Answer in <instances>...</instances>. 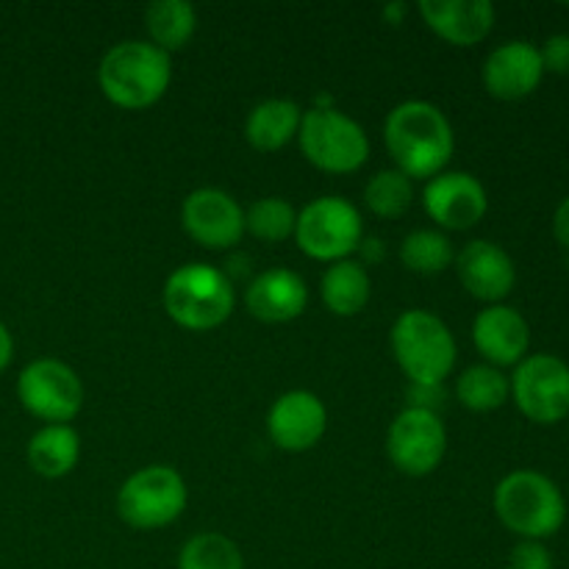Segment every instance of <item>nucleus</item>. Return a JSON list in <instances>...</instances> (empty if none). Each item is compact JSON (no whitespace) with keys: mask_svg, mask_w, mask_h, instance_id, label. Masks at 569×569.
I'll return each instance as SVG.
<instances>
[{"mask_svg":"<svg viewBox=\"0 0 569 569\" xmlns=\"http://www.w3.org/2000/svg\"><path fill=\"white\" fill-rule=\"evenodd\" d=\"M387 150L403 176L437 178L456 148L453 128L442 109L426 100H406L387 117Z\"/></svg>","mask_w":569,"mask_h":569,"instance_id":"obj_1","label":"nucleus"},{"mask_svg":"<svg viewBox=\"0 0 569 569\" xmlns=\"http://www.w3.org/2000/svg\"><path fill=\"white\" fill-rule=\"evenodd\" d=\"M170 53L142 39L114 44L98 70V83L106 98L128 111H142L159 103L170 89Z\"/></svg>","mask_w":569,"mask_h":569,"instance_id":"obj_2","label":"nucleus"},{"mask_svg":"<svg viewBox=\"0 0 569 569\" xmlns=\"http://www.w3.org/2000/svg\"><path fill=\"white\" fill-rule=\"evenodd\" d=\"M495 511L509 531L522 539H548L565 526L567 503L561 489L548 476L533 470H517L495 489Z\"/></svg>","mask_w":569,"mask_h":569,"instance_id":"obj_3","label":"nucleus"},{"mask_svg":"<svg viewBox=\"0 0 569 569\" xmlns=\"http://www.w3.org/2000/svg\"><path fill=\"white\" fill-rule=\"evenodd\" d=\"M233 283L211 264H183L167 278L164 309L187 331H211L233 311Z\"/></svg>","mask_w":569,"mask_h":569,"instance_id":"obj_4","label":"nucleus"},{"mask_svg":"<svg viewBox=\"0 0 569 569\" xmlns=\"http://www.w3.org/2000/svg\"><path fill=\"white\" fill-rule=\"evenodd\" d=\"M392 353L411 383H442L456 365V339L437 315L411 309L395 322Z\"/></svg>","mask_w":569,"mask_h":569,"instance_id":"obj_5","label":"nucleus"},{"mask_svg":"<svg viewBox=\"0 0 569 569\" xmlns=\"http://www.w3.org/2000/svg\"><path fill=\"white\" fill-rule=\"evenodd\" d=\"M298 139L306 159L317 170L333 172V176L356 172L359 167H365L367 156H370V139H367L365 128L331 106H315L311 111H306Z\"/></svg>","mask_w":569,"mask_h":569,"instance_id":"obj_6","label":"nucleus"},{"mask_svg":"<svg viewBox=\"0 0 569 569\" xmlns=\"http://www.w3.org/2000/svg\"><path fill=\"white\" fill-rule=\"evenodd\" d=\"M187 509V483L172 467L156 465L133 472L117 495V511L139 531L176 522Z\"/></svg>","mask_w":569,"mask_h":569,"instance_id":"obj_7","label":"nucleus"},{"mask_svg":"<svg viewBox=\"0 0 569 569\" xmlns=\"http://www.w3.org/2000/svg\"><path fill=\"white\" fill-rule=\"evenodd\" d=\"M295 239L311 259L345 261L361 244L359 209L337 194L311 200L295 222Z\"/></svg>","mask_w":569,"mask_h":569,"instance_id":"obj_8","label":"nucleus"},{"mask_svg":"<svg viewBox=\"0 0 569 569\" xmlns=\"http://www.w3.org/2000/svg\"><path fill=\"white\" fill-rule=\"evenodd\" d=\"M17 398L37 420L67 426L83 406V383L59 359H37L17 378Z\"/></svg>","mask_w":569,"mask_h":569,"instance_id":"obj_9","label":"nucleus"},{"mask_svg":"<svg viewBox=\"0 0 569 569\" xmlns=\"http://www.w3.org/2000/svg\"><path fill=\"white\" fill-rule=\"evenodd\" d=\"M511 395L522 415L539 426H553L569 415V367L559 356H528L517 365Z\"/></svg>","mask_w":569,"mask_h":569,"instance_id":"obj_10","label":"nucleus"},{"mask_svg":"<svg viewBox=\"0 0 569 569\" xmlns=\"http://www.w3.org/2000/svg\"><path fill=\"white\" fill-rule=\"evenodd\" d=\"M448 450V433H445L439 415L422 409H406L395 417L387 433V453L392 465L406 476H428L437 470Z\"/></svg>","mask_w":569,"mask_h":569,"instance_id":"obj_11","label":"nucleus"},{"mask_svg":"<svg viewBox=\"0 0 569 569\" xmlns=\"http://www.w3.org/2000/svg\"><path fill=\"white\" fill-rule=\"evenodd\" d=\"M183 228L206 250H228L244 237V211L222 189H198L183 200Z\"/></svg>","mask_w":569,"mask_h":569,"instance_id":"obj_12","label":"nucleus"},{"mask_svg":"<svg viewBox=\"0 0 569 569\" xmlns=\"http://www.w3.org/2000/svg\"><path fill=\"white\" fill-rule=\"evenodd\" d=\"M426 211L450 231H467L487 214V189L470 172H439L426 187Z\"/></svg>","mask_w":569,"mask_h":569,"instance_id":"obj_13","label":"nucleus"},{"mask_svg":"<svg viewBox=\"0 0 569 569\" xmlns=\"http://www.w3.org/2000/svg\"><path fill=\"white\" fill-rule=\"evenodd\" d=\"M328 428V411L317 395L295 389L281 395L272 403L267 417V431L270 439L287 453H303L311 450L322 439Z\"/></svg>","mask_w":569,"mask_h":569,"instance_id":"obj_14","label":"nucleus"},{"mask_svg":"<svg viewBox=\"0 0 569 569\" xmlns=\"http://www.w3.org/2000/svg\"><path fill=\"white\" fill-rule=\"evenodd\" d=\"M545 76L542 56L531 42H506L489 53L483 64V83L500 100L528 98Z\"/></svg>","mask_w":569,"mask_h":569,"instance_id":"obj_15","label":"nucleus"},{"mask_svg":"<svg viewBox=\"0 0 569 569\" xmlns=\"http://www.w3.org/2000/svg\"><path fill=\"white\" fill-rule=\"evenodd\" d=\"M456 270H459V281L465 283V289L472 298L487 300V303L495 306L515 289L517 281L511 256L500 244L483 242V239L470 242L461 250Z\"/></svg>","mask_w":569,"mask_h":569,"instance_id":"obj_16","label":"nucleus"},{"mask_svg":"<svg viewBox=\"0 0 569 569\" xmlns=\"http://www.w3.org/2000/svg\"><path fill=\"white\" fill-rule=\"evenodd\" d=\"M420 14L437 37L461 48L483 42L495 26V6L489 0H422Z\"/></svg>","mask_w":569,"mask_h":569,"instance_id":"obj_17","label":"nucleus"},{"mask_svg":"<svg viewBox=\"0 0 569 569\" xmlns=\"http://www.w3.org/2000/svg\"><path fill=\"white\" fill-rule=\"evenodd\" d=\"M472 339L483 359L498 367L520 365L531 345V331H528L526 317L509 306H489L476 317L472 326Z\"/></svg>","mask_w":569,"mask_h":569,"instance_id":"obj_18","label":"nucleus"},{"mask_svg":"<svg viewBox=\"0 0 569 569\" xmlns=\"http://www.w3.org/2000/svg\"><path fill=\"white\" fill-rule=\"evenodd\" d=\"M250 315L261 322H289L300 317L309 303V289L303 278L292 270H267L256 278L244 295Z\"/></svg>","mask_w":569,"mask_h":569,"instance_id":"obj_19","label":"nucleus"},{"mask_svg":"<svg viewBox=\"0 0 569 569\" xmlns=\"http://www.w3.org/2000/svg\"><path fill=\"white\" fill-rule=\"evenodd\" d=\"M300 122H303V114L295 100L270 98L250 111L244 122V137L261 153H276L298 137Z\"/></svg>","mask_w":569,"mask_h":569,"instance_id":"obj_20","label":"nucleus"},{"mask_svg":"<svg viewBox=\"0 0 569 569\" xmlns=\"http://www.w3.org/2000/svg\"><path fill=\"white\" fill-rule=\"evenodd\" d=\"M81 456V439L70 426H44L28 442V461L44 478L70 476Z\"/></svg>","mask_w":569,"mask_h":569,"instance_id":"obj_21","label":"nucleus"},{"mask_svg":"<svg viewBox=\"0 0 569 569\" xmlns=\"http://www.w3.org/2000/svg\"><path fill=\"white\" fill-rule=\"evenodd\" d=\"M322 300L339 317H353L370 300V276L359 261H337L322 276Z\"/></svg>","mask_w":569,"mask_h":569,"instance_id":"obj_22","label":"nucleus"},{"mask_svg":"<svg viewBox=\"0 0 569 569\" xmlns=\"http://www.w3.org/2000/svg\"><path fill=\"white\" fill-rule=\"evenodd\" d=\"M144 26L159 50H181L198 31V14L187 0H156L144 11Z\"/></svg>","mask_w":569,"mask_h":569,"instance_id":"obj_23","label":"nucleus"},{"mask_svg":"<svg viewBox=\"0 0 569 569\" xmlns=\"http://www.w3.org/2000/svg\"><path fill=\"white\" fill-rule=\"evenodd\" d=\"M459 400L470 411H495L506 403L511 387L509 378L489 365H476L461 372L459 378Z\"/></svg>","mask_w":569,"mask_h":569,"instance_id":"obj_24","label":"nucleus"},{"mask_svg":"<svg viewBox=\"0 0 569 569\" xmlns=\"http://www.w3.org/2000/svg\"><path fill=\"white\" fill-rule=\"evenodd\" d=\"M365 200L372 214L395 220V217H403L415 203V183L400 170H383L367 183Z\"/></svg>","mask_w":569,"mask_h":569,"instance_id":"obj_25","label":"nucleus"},{"mask_svg":"<svg viewBox=\"0 0 569 569\" xmlns=\"http://www.w3.org/2000/svg\"><path fill=\"white\" fill-rule=\"evenodd\" d=\"M178 569H244V559L222 533H198L183 545Z\"/></svg>","mask_w":569,"mask_h":569,"instance_id":"obj_26","label":"nucleus"},{"mask_svg":"<svg viewBox=\"0 0 569 569\" xmlns=\"http://www.w3.org/2000/svg\"><path fill=\"white\" fill-rule=\"evenodd\" d=\"M400 259L411 272L437 276V272L448 270L450 261H453V244L439 231H415L406 237Z\"/></svg>","mask_w":569,"mask_h":569,"instance_id":"obj_27","label":"nucleus"},{"mask_svg":"<svg viewBox=\"0 0 569 569\" xmlns=\"http://www.w3.org/2000/svg\"><path fill=\"white\" fill-rule=\"evenodd\" d=\"M295 222H298V214L287 200L264 198L256 200L244 214V231L253 233L256 239H264V242H283L295 233Z\"/></svg>","mask_w":569,"mask_h":569,"instance_id":"obj_28","label":"nucleus"},{"mask_svg":"<svg viewBox=\"0 0 569 569\" xmlns=\"http://www.w3.org/2000/svg\"><path fill=\"white\" fill-rule=\"evenodd\" d=\"M509 569H553V556L542 542H526L517 545L509 556Z\"/></svg>","mask_w":569,"mask_h":569,"instance_id":"obj_29","label":"nucleus"},{"mask_svg":"<svg viewBox=\"0 0 569 569\" xmlns=\"http://www.w3.org/2000/svg\"><path fill=\"white\" fill-rule=\"evenodd\" d=\"M542 56L545 70L556 72V76H569V33H556L539 50Z\"/></svg>","mask_w":569,"mask_h":569,"instance_id":"obj_30","label":"nucleus"},{"mask_svg":"<svg viewBox=\"0 0 569 569\" xmlns=\"http://www.w3.org/2000/svg\"><path fill=\"white\" fill-rule=\"evenodd\" d=\"M442 383H409V409H422L437 415V406H442Z\"/></svg>","mask_w":569,"mask_h":569,"instance_id":"obj_31","label":"nucleus"},{"mask_svg":"<svg viewBox=\"0 0 569 569\" xmlns=\"http://www.w3.org/2000/svg\"><path fill=\"white\" fill-rule=\"evenodd\" d=\"M553 233H556V239H559V244H565V248L569 250V194L561 200L559 209H556Z\"/></svg>","mask_w":569,"mask_h":569,"instance_id":"obj_32","label":"nucleus"},{"mask_svg":"<svg viewBox=\"0 0 569 569\" xmlns=\"http://www.w3.org/2000/svg\"><path fill=\"white\" fill-rule=\"evenodd\" d=\"M11 353H14V342H11L9 328H6L3 322H0V372H3L6 367H9Z\"/></svg>","mask_w":569,"mask_h":569,"instance_id":"obj_33","label":"nucleus"},{"mask_svg":"<svg viewBox=\"0 0 569 569\" xmlns=\"http://www.w3.org/2000/svg\"><path fill=\"white\" fill-rule=\"evenodd\" d=\"M406 11H409V6H406V3H395V6H387V11H383V14H387L389 22H395V26H398V22L403 20Z\"/></svg>","mask_w":569,"mask_h":569,"instance_id":"obj_34","label":"nucleus"}]
</instances>
